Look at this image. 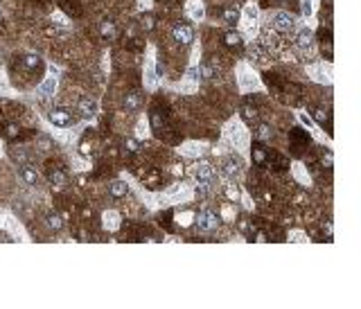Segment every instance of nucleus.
I'll return each mask as SVG.
<instances>
[{"instance_id": "obj_1", "label": "nucleus", "mask_w": 361, "mask_h": 309, "mask_svg": "<svg viewBox=\"0 0 361 309\" xmlns=\"http://www.w3.org/2000/svg\"><path fill=\"white\" fill-rule=\"evenodd\" d=\"M221 226V219L215 210H201L197 215V228L199 230H206V233H212V230H217Z\"/></svg>"}, {"instance_id": "obj_2", "label": "nucleus", "mask_w": 361, "mask_h": 309, "mask_svg": "<svg viewBox=\"0 0 361 309\" xmlns=\"http://www.w3.org/2000/svg\"><path fill=\"white\" fill-rule=\"evenodd\" d=\"M48 181H50L52 185L56 187H63L68 185V172H66V167L59 165V161H50L48 163Z\"/></svg>"}, {"instance_id": "obj_3", "label": "nucleus", "mask_w": 361, "mask_h": 309, "mask_svg": "<svg viewBox=\"0 0 361 309\" xmlns=\"http://www.w3.org/2000/svg\"><path fill=\"white\" fill-rule=\"evenodd\" d=\"M18 63L27 74H41L43 73V59H41L36 52H27V55H23Z\"/></svg>"}, {"instance_id": "obj_4", "label": "nucleus", "mask_w": 361, "mask_h": 309, "mask_svg": "<svg viewBox=\"0 0 361 309\" xmlns=\"http://www.w3.org/2000/svg\"><path fill=\"white\" fill-rule=\"evenodd\" d=\"M172 36L179 45H190L194 41V30L192 25L185 23V20H180V23L174 25V32H172Z\"/></svg>"}, {"instance_id": "obj_5", "label": "nucleus", "mask_w": 361, "mask_h": 309, "mask_svg": "<svg viewBox=\"0 0 361 309\" xmlns=\"http://www.w3.org/2000/svg\"><path fill=\"white\" fill-rule=\"evenodd\" d=\"M273 27L282 34H291L296 23H293V16L289 12H275L273 14Z\"/></svg>"}, {"instance_id": "obj_6", "label": "nucleus", "mask_w": 361, "mask_h": 309, "mask_svg": "<svg viewBox=\"0 0 361 309\" xmlns=\"http://www.w3.org/2000/svg\"><path fill=\"white\" fill-rule=\"evenodd\" d=\"M48 118H50V122L54 124V127H70V124L75 122L72 113L66 111V109H54V111L48 113Z\"/></svg>"}, {"instance_id": "obj_7", "label": "nucleus", "mask_w": 361, "mask_h": 309, "mask_svg": "<svg viewBox=\"0 0 361 309\" xmlns=\"http://www.w3.org/2000/svg\"><path fill=\"white\" fill-rule=\"evenodd\" d=\"M122 106H125V111L129 113H136L143 109V95H140V91H129V93L125 95V99H122Z\"/></svg>"}, {"instance_id": "obj_8", "label": "nucleus", "mask_w": 361, "mask_h": 309, "mask_svg": "<svg viewBox=\"0 0 361 309\" xmlns=\"http://www.w3.org/2000/svg\"><path fill=\"white\" fill-rule=\"evenodd\" d=\"M251 158H253V163H255L257 167L269 165V149L262 143H255L253 147H251Z\"/></svg>"}, {"instance_id": "obj_9", "label": "nucleus", "mask_w": 361, "mask_h": 309, "mask_svg": "<svg viewBox=\"0 0 361 309\" xmlns=\"http://www.w3.org/2000/svg\"><path fill=\"white\" fill-rule=\"evenodd\" d=\"M221 43L226 45L228 50H237V52H242V48H244V38L237 34L235 30H231V32H226L224 36H221Z\"/></svg>"}, {"instance_id": "obj_10", "label": "nucleus", "mask_w": 361, "mask_h": 309, "mask_svg": "<svg viewBox=\"0 0 361 309\" xmlns=\"http://www.w3.org/2000/svg\"><path fill=\"white\" fill-rule=\"evenodd\" d=\"M56 5L61 7L70 18H79L81 16V2L79 0H56Z\"/></svg>"}, {"instance_id": "obj_11", "label": "nucleus", "mask_w": 361, "mask_h": 309, "mask_svg": "<svg viewBox=\"0 0 361 309\" xmlns=\"http://www.w3.org/2000/svg\"><path fill=\"white\" fill-rule=\"evenodd\" d=\"M18 176L25 185H38V172L30 165H20L18 167Z\"/></svg>"}, {"instance_id": "obj_12", "label": "nucleus", "mask_w": 361, "mask_h": 309, "mask_svg": "<svg viewBox=\"0 0 361 309\" xmlns=\"http://www.w3.org/2000/svg\"><path fill=\"white\" fill-rule=\"evenodd\" d=\"M108 194H111V199H125L126 194H129V187H126L125 181H111V185H108Z\"/></svg>"}, {"instance_id": "obj_13", "label": "nucleus", "mask_w": 361, "mask_h": 309, "mask_svg": "<svg viewBox=\"0 0 361 309\" xmlns=\"http://www.w3.org/2000/svg\"><path fill=\"white\" fill-rule=\"evenodd\" d=\"M296 45H298L300 50H309L311 45H314V32L311 30H300L298 34H296Z\"/></svg>"}, {"instance_id": "obj_14", "label": "nucleus", "mask_w": 361, "mask_h": 309, "mask_svg": "<svg viewBox=\"0 0 361 309\" xmlns=\"http://www.w3.org/2000/svg\"><path fill=\"white\" fill-rule=\"evenodd\" d=\"M0 133H2L7 140H18L20 133H23V129H20L16 122H7V124H2V127H0Z\"/></svg>"}, {"instance_id": "obj_15", "label": "nucleus", "mask_w": 361, "mask_h": 309, "mask_svg": "<svg viewBox=\"0 0 361 309\" xmlns=\"http://www.w3.org/2000/svg\"><path fill=\"white\" fill-rule=\"evenodd\" d=\"M221 169H224V174L228 179H235V176H239V172H242V165H239V161L226 158V161L221 163Z\"/></svg>"}, {"instance_id": "obj_16", "label": "nucleus", "mask_w": 361, "mask_h": 309, "mask_svg": "<svg viewBox=\"0 0 361 309\" xmlns=\"http://www.w3.org/2000/svg\"><path fill=\"white\" fill-rule=\"evenodd\" d=\"M45 223H48L50 230L59 233V230H63V215L61 212H48V215H45Z\"/></svg>"}, {"instance_id": "obj_17", "label": "nucleus", "mask_w": 361, "mask_h": 309, "mask_svg": "<svg viewBox=\"0 0 361 309\" xmlns=\"http://www.w3.org/2000/svg\"><path fill=\"white\" fill-rule=\"evenodd\" d=\"M197 179H199V183H210V181L215 179V169H212V165L201 163V165L197 167Z\"/></svg>"}, {"instance_id": "obj_18", "label": "nucleus", "mask_w": 361, "mask_h": 309, "mask_svg": "<svg viewBox=\"0 0 361 309\" xmlns=\"http://www.w3.org/2000/svg\"><path fill=\"white\" fill-rule=\"evenodd\" d=\"M77 109H79V115H81V118H93V115H95V102H93V99H88V97L79 99Z\"/></svg>"}, {"instance_id": "obj_19", "label": "nucleus", "mask_w": 361, "mask_h": 309, "mask_svg": "<svg viewBox=\"0 0 361 309\" xmlns=\"http://www.w3.org/2000/svg\"><path fill=\"white\" fill-rule=\"evenodd\" d=\"M242 118L246 124H253L255 127L257 122H260V111H257L255 106H244L242 109Z\"/></svg>"}, {"instance_id": "obj_20", "label": "nucleus", "mask_w": 361, "mask_h": 309, "mask_svg": "<svg viewBox=\"0 0 361 309\" xmlns=\"http://www.w3.org/2000/svg\"><path fill=\"white\" fill-rule=\"evenodd\" d=\"M100 34L104 38H115V36H118V27H115L113 20H102V23H100Z\"/></svg>"}, {"instance_id": "obj_21", "label": "nucleus", "mask_w": 361, "mask_h": 309, "mask_svg": "<svg viewBox=\"0 0 361 309\" xmlns=\"http://www.w3.org/2000/svg\"><path fill=\"white\" fill-rule=\"evenodd\" d=\"M255 136H257L260 143H264V140H269V138L273 136V129H271L267 122H257L255 124Z\"/></svg>"}, {"instance_id": "obj_22", "label": "nucleus", "mask_w": 361, "mask_h": 309, "mask_svg": "<svg viewBox=\"0 0 361 309\" xmlns=\"http://www.w3.org/2000/svg\"><path fill=\"white\" fill-rule=\"evenodd\" d=\"M140 27H143L144 32H154V27H156L154 14H143V16H140Z\"/></svg>"}, {"instance_id": "obj_23", "label": "nucleus", "mask_w": 361, "mask_h": 309, "mask_svg": "<svg viewBox=\"0 0 361 309\" xmlns=\"http://www.w3.org/2000/svg\"><path fill=\"white\" fill-rule=\"evenodd\" d=\"M161 181H162L161 172H151L149 176H147V179L143 181V183H144L147 187H151V190H158V187H161Z\"/></svg>"}, {"instance_id": "obj_24", "label": "nucleus", "mask_w": 361, "mask_h": 309, "mask_svg": "<svg viewBox=\"0 0 361 309\" xmlns=\"http://www.w3.org/2000/svg\"><path fill=\"white\" fill-rule=\"evenodd\" d=\"M311 115H314V120H316L318 124L330 122V113H327V111H323L321 106H314V109H311Z\"/></svg>"}, {"instance_id": "obj_25", "label": "nucleus", "mask_w": 361, "mask_h": 309, "mask_svg": "<svg viewBox=\"0 0 361 309\" xmlns=\"http://www.w3.org/2000/svg\"><path fill=\"white\" fill-rule=\"evenodd\" d=\"M221 16H224V20L228 25H237V20H239V12H237V9H233V7L224 9V14H221Z\"/></svg>"}, {"instance_id": "obj_26", "label": "nucleus", "mask_w": 361, "mask_h": 309, "mask_svg": "<svg viewBox=\"0 0 361 309\" xmlns=\"http://www.w3.org/2000/svg\"><path fill=\"white\" fill-rule=\"evenodd\" d=\"M125 149L129 154H138L140 151V143H138L136 138H125Z\"/></svg>"}, {"instance_id": "obj_27", "label": "nucleus", "mask_w": 361, "mask_h": 309, "mask_svg": "<svg viewBox=\"0 0 361 309\" xmlns=\"http://www.w3.org/2000/svg\"><path fill=\"white\" fill-rule=\"evenodd\" d=\"M199 73H201V77H203V79H212V77H215V68H212L210 63H201Z\"/></svg>"}, {"instance_id": "obj_28", "label": "nucleus", "mask_w": 361, "mask_h": 309, "mask_svg": "<svg viewBox=\"0 0 361 309\" xmlns=\"http://www.w3.org/2000/svg\"><path fill=\"white\" fill-rule=\"evenodd\" d=\"M158 221H161V226H165L167 230H172V210L162 212V215L158 217Z\"/></svg>"}, {"instance_id": "obj_29", "label": "nucleus", "mask_w": 361, "mask_h": 309, "mask_svg": "<svg viewBox=\"0 0 361 309\" xmlns=\"http://www.w3.org/2000/svg\"><path fill=\"white\" fill-rule=\"evenodd\" d=\"M79 154L81 156H90V154H93V143H88L86 138H84V140L79 143Z\"/></svg>"}, {"instance_id": "obj_30", "label": "nucleus", "mask_w": 361, "mask_h": 309, "mask_svg": "<svg viewBox=\"0 0 361 309\" xmlns=\"http://www.w3.org/2000/svg\"><path fill=\"white\" fill-rule=\"evenodd\" d=\"M332 161H334V158H332V154H330V151H327V154L323 156V167H327V169H332Z\"/></svg>"}, {"instance_id": "obj_31", "label": "nucleus", "mask_w": 361, "mask_h": 309, "mask_svg": "<svg viewBox=\"0 0 361 309\" xmlns=\"http://www.w3.org/2000/svg\"><path fill=\"white\" fill-rule=\"evenodd\" d=\"M93 217V210L90 208H81V219H90Z\"/></svg>"}, {"instance_id": "obj_32", "label": "nucleus", "mask_w": 361, "mask_h": 309, "mask_svg": "<svg viewBox=\"0 0 361 309\" xmlns=\"http://www.w3.org/2000/svg\"><path fill=\"white\" fill-rule=\"evenodd\" d=\"M269 2H273V5H280V2H287V0H264V5H269Z\"/></svg>"}, {"instance_id": "obj_33", "label": "nucleus", "mask_w": 361, "mask_h": 309, "mask_svg": "<svg viewBox=\"0 0 361 309\" xmlns=\"http://www.w3.org/2000/svg\"><path fill=\"white\" fill-rule=\"evenodd\" d=\"M0 18H2V16H0Z\"/></svg>"}]
</instances>
